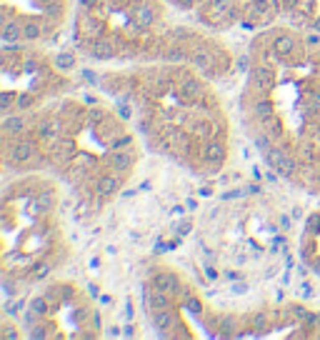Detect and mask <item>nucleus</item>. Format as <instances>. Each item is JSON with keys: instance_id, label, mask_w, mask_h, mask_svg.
<instances>
[{"instance_id": "29", "label": "nucleus", "mask_w": 320, "mask_h": 340, "mask_svg": "<svg viewBox=\"0 0 320 340\" xmlns=\"http://www.w3.org/2000/svg\"><path fill=\"white\" fill-rule=\"evenodd\" d=\"M33 103H35V98H33L30 93H20V95H18V103H15V108L25 110V108H30Z\"/></svg>"}, {"instance_id": "46", "label": "nucleus", "mask_w": 320, "mask_h": 340, "mask_svg": "<svg viewBox=\"0 0 320 340\" xmlns=\"http://www.w3.org/2000/svg\"><path fill=\"white\" fill-rule=\"evenodd\" d=\"M90 118H93V120H100V118H103V113H100V110H93V113H90Z\"/></svg>"}, {"instance_id": "45", "label": "nucleus", "mask_w": 320, "mask_h": 340, "mask_svg": "<svg viewBox=\"0 0 320 340\" xmlns=\"http://www.w3.org/2000/svg\"><path fill=\"white\" fill-rule=\"evenodd\" d=\"M30 338H45V330H43V328H35V330L30 333Z\"/></svg>"}, {"instance_id": "51", "label": "nucleus", "mask_w": 320, "mask_h": 340, "mask_svg": "<svg viewBox=\"0 0 320 340\" xmlns=\"http://www.w3.org/2000/svg\"><path fill=\"white\" fill-rule=\"evenodd\" d=\"M318 323H320V315H318Z\"/></svg>"}, {"instance_id": "34", "label": "nucleus", "mask_w": 320, "mask_h": 340, "mask_svg": "<svg viewBox=\"0 0 320 340\" xmlns=\"http://www.w3.org/2000/svg\"><path fill=\"white\" fill-rule=\"evenodd\" d=\"M185 308L190 310V313H200L203 305H200V300H198V298H188V300H185Z\"/></svg>"}, {"instance_id": "50", "label": "nucleus", "mask_w": 320, "mask_h": 340, "mask_svg": "<svg viewBox=\"0 0 320 340\" xmlns=\"http://www.w3.org/2000/svg\"><path fill=\"white\" fill-rule=\"evenodd\" d=\"M315 103H318V105H320V90H318V93H315Z\"/></svg>"}, {"instance_id": "37", "label": "nucleus", "mask_w": 320, "mask_h": 340, "mask_svg": "<svg viewBox=\"0 0 320 340\" xmlns=\"http://www.w3.org/2000/svg\"><path fill=\"white\" fill-rule=\"evenodd\" d=\"M318 223H320V215H318V213L308 218V233H315V230H318Z\"/></svg>"}, {"instance_id": "8", "label": "nucleus", "mask_w": 320, "mask_h": 340, "mask_svg": "<svg viewBox=\"0 0 320 340\" xmlns=\"http://www.w3.org/2000/svg\"><path fill=\"white\" fill-rule=\"evenodd\" d=\"M155 288H163L165 293H178L180 290V280H178V275L175 273H160L158 278H155Z\"/></svg>"}, {"instance_id": "33", "label": "nucleus", "mask_w": 320, "mask_h": 340, "mask_svg": "<svg viewBox=\"0 0 320 340\" xmlns=\"http://www.w3.org/2000/svg\"><path fill=\"white\" fill-rule=\"evenodd\" d=\"M48 273H50V265H45V263H43V265H35V270H33V278H45V275H48Z\"/></svg>"}, {"instance_id": "40", "label": "nucleus", "mask_w": 320, "mask_h": 340, "mask_svg": "<svg viewBox=\"0 0 320 340\" xmlns=\"http://www.w3.org/2000/svg\"><path fill=\"white\" fill-rule=\"evenodd\" d=\"M205 275H208V278H210V280H215V278H218V270L208 265V268H205Z\"/></svg>"}, {"instance_id": "17", "label": "nucleus", "mask_w": 320, "mask_h": 340, "mask_svg": "<svg viewBox=\"0 0 320 340\" xmlns=\"http://www.w3.org/2000/svg\"><path fill=\"white\" fill-rule=\"evenodd\" d=\"M40 35H43V25H40V23L28 20V23L23 25V38H25V40H38Z\"/></svg>"}, {"instance_id": "43", "label": "nucleus", "mask_w": 320, "mask_h": 340, "mask_svg": "<svg viewBox=\"0 0 320 340\" xmlns=\"http://www.w3.org/2000/svg\"><path fill=\"white\" fill-rule=\"evenodd\" d=\"M168 58H170V60H183V53H180V50H170Z\"/></svg>"}, {"instance_id": "27", "label": "nucleus", "mask_w": 320, "mask_h": 340, "mask_svg": "<svg viewBox=\"0 0 320 340\" xmlns=\"http://www.w3.org/2000/svg\"><path fill=\"white\" fill-rule=\"evenodd\" d=\"M220 328H225V330H223V335H235L233 328H238V320H235L233 315H225V318L220 320Z\"/></svg>"}, {"instance_id": "3", "label": "nucleus", "mask_w": 320, "mask_h": 340, "mask_svg": "<svg viewBox=\"0 0 320 340\" xmlns=\"http://www.w3.org/2000/svg\"><path fill=\"white\" fill-rule=\"evenodd\" d=\"M153 323H155L158 330H173V328H178V318H175L173 310L168 308L153 310Z\"/></svg>"}, {"instance_id": "6", "label": "nucleus", "mask_w": 320, "mask_h": 340, "mask_svg": "<svg viewBox=\"0 0 320 340\" xmlns=\"http://www.w3.org/2000/svg\"><path fill=\"white\" fill-rule=\"evenodd\" d=\"M0 38H3V43H20V38H23V25L15 23V20H8V23L3 25Z\"/></svg>"}, {"instance_id": "13", "label": "nucleus", "mask_w": 320, "mask_h": 340, "mask_svg": "<svg viewBox=\"0 0 320 340\" xmlns=\"http://www.w3.org/2000/svg\"><path fill=\"white\" fill-rule=\"evenodd\" d=\"M193 65H195V68H203V70H210V68H215V58H213L210 50L200 48V50L193 55Z\"/></svg>"}, {"instance_id": "36", "label": "nucleus", "mask_w": 320, "mask_h": 340, "mask_svg": "<svg viewBox=\"0 0 320 340\" xmlns=\"http://www.w3.org/2000/svg\"><path fill=\"white\" fill-rule=\"evenodd\" d=\"M175 230H178V235H180V238H183V235H188V233H190V230H193V225H190V223H188V220H183V223H180V225H178V228H175Z\"/></svg>"}, {"instance_id": "22", "label": "nucleus", "mask_w": 320, "mask_h": 340, "mask_svg": "<svg viewBox=\"0 0 320 340\" xmlns=\"http://www.w3.org/2000/svg\"><path fill=\"white\" fill-rule=\"evenodd\" d=\"M295 168H298V163L293 160L290 155H285V158L280 160V165H278V173H280V175H288V178H290L293 173H295Z\"/></svg>"}, {"instance_id": "1", "label": "nucleus", "mask_w": 320, "mask_h": 340, "mask_svg": "<svg viewBox=\"0 0 320 340\" xmlns=\"http://www.w3.org/2000/svg\"><path fill=\"white\" fill-rule=\"evenodd\" d=\"M90 55H93L95 60H110V58L115 55V45H113L110 40H105V38H98V40H93V45H90Z\"/></svg>"}, {"instance_id": "42", "label": "nucleus", "mask_w": 320, "mask_h": 340, "mask_svg": "<svg viewBox=\"0 0 320 340\" xmlns=\"http://www.w3.org/2000/svg\"><path fill=\"white\" fill-rule=\"evenodd\" d=\"M245 290H248V285H245V283H235V285H233V293H245Z\"/></svg>"}, {"instance_id": "19", "label": "nucleus", "mask_w": 320, "mask_h": 340, "mask_svg": "<svg viewBox=\"0 0 320 340\" xmlns=\"http://www.w3.org/2000/svg\"><path fill=\"white\" fill-rule=\"evenodd\" d=\"M35 205H38V208H43V210L53 208V205H55V195H53V190H43V193L35 198Z\"/></svg>"}, {"instance_id": "41", "label": "nucleus", "mask_w": 320, "mask_h": 340, "mask_svg": "<svg viewBox=\"0 0 320 340\" xmlns=\"http://www.w3.org/2000/svg\"><path fill=\"white\" fill-rule=\"evenodd\" d=\"M280 228H283V230H288V228H290V218H288V215H280Z\"/></svg>"}, {"instance_id": "28", "label": "nucleus", "mask_w": 320, "mask_h": 340, "mask_svg": "<svg viewBox=\"0 0 320 340\" xmlns=\"http://www.w3.org/2000/svg\"><path fill=\"white\" fill-rule=\"evenodd\" d=\"M255 148H260L263 153H268V150H270V148H273V145H270V135H268V133H265V130H263L260 135H258V138H255Z\"/></svg>"}, {"instance_id": "23", "label": "nucleus", "mask_w": 320, "mask_h": 340, "mask_svg": "<svg viewBox=\"0 0 320 340\" xmlns=\"http://www.w3.org/2000/svg\"><path fill=\"white\" fill-rule=\"evenodd\" d=\"M55 65H58L60 70H73L75 68V55L73 53H60L58 58H55Z\"/></svg>"}, {"instance_id": "9", "label": "nucleus", "mask_w": 320, "mask_h": 340, "mask_svg": "<svg viewBox=\"0 0 320 340\" xmlns=\"http://www.w3.org/2000/svg\"><path fill=\"white\" fill-rule=\"evenodd\" d=\"M135 23H138L140 28H150V25L155 23V10H153V5H138V8H135Z\"/></svg>"}, {"instance_id": "12", "label": "nucleus", "mask_w": 320, "mask_h": 340, "mask_svg": "<svg viewBox=\"0 0 320 340\" xmlns=\"http://www.w3.org/2000/svg\"><path fill=\"white\" fill-rule=\"evenodd\" d=\"M223 158H225V148H223V143L213 140V143H208V145H205V160H208V163H220Z\"/></svg>"}, {"instance_id": "44", "label": "nucleus", "mask_w": 320, "mask_h": 340, "mask_svg": "<svg viewBox=\"0 0 320 340\" xmlns=\"http://www.w3.org/2000/svg\"><path fill=\"white\" fill-rule=\"evenodd\" d=\"M118 113H120V118H123V120H128V118H130V110H128L125 105H123V108H118Z\"/></svg>"}, {"instance_id": "10", "label": "nucleus", "mask_w": 320, "mask_h": 340, "mask_svg": "<svg viewBox=\"0 0 320 340\" xmlns=\"http://www.w3.org/2000/svg\"><path fill=\"white\" fill-rule=\"evenodd\" d=\"M255 80L260 83V88L270 90V88L275 85V73H273V68H270V65H260V68L255 70Z\"/></svg>"}, {"instance_id": "11", "label": "nucleus", "mask_w": 320, "mask_h": 340, "mask_svg": "<svg viewBox=\"0 0 320 340\" xmlns=\"http://www.w3.org/2000/svg\"><path fill=\"white\" fill-rule=\"evenodd\" d=\"M170 293H165L163 288H155L150 293V310H160V308H170Z\"/></svg>"}, {"instance_id": "35", "label": "nucleus", "mask_w": 320, "mask_h": 340, "mask_svg": "<svg viewBox=\"0 0 320 340\" xmlns=\"http://www.w3.org/2000/svg\"><path fill=\"white\" fill-rule=\"evenodd\" d=\"M3 338H5V340H18V338H20V333H18L13 325H8V328L3 330Z\"/></svg>"}, {"instance_id": "14", "label": "nucleus", "mask_w": 320, "mask_h": 340, "mask_svg": "<svg viewBox=\"0 0 320 340\" xmlns=\"http://www.w3.org/2000/svg\"><path fill=\"white\" fill-rule=\"evenodd\" d=\"M180 93H183L185 100H198V98L203 95V85H200L198 80H185L183 88H180Z\"/></svg>"}, {"instance_id": "24", "label": "nucleus", "mask_w": 320, "mask_h": 340, "mask_svg": "<svg viewBox=\"0 0 320 340\" xmlns=\"http://www.w3.org/2000/svg\"><path fill=\"white\" fill-rule=\"evenodd\" d=\"M255 115H258V120H265V118L275 115V110H273V103H268V100H260V103L255 105Z\"/></svg>"}, {"instance_id": "38", "label": "nucleus", "mask_w": 320, "mask_h": 340, "mask_svg": "<svg viewBox=\"0 0 320 340\" xmlns=\"http://www.w3.org/2000/svg\"><path fill=\"white\" fill-rule=\"evenodd\" d=\"M265 323H268V318H265V315H255V318H253V325H255L258 330L265 328Z\"/></svg>"}, {"instance_id": "48", "label": "nucleus", "mask_w": 320, "mask_h": 340, "mask_svg": "<svg viewBox=\"0 0 320 340\" xmlns=\"http://www.w3.org/2000/svg\"><path fill=\"white\" fill-rule=\"evenodd\" d=\"M178 3H180L183 8H190V5H193V0H178Z\"/></svg>"}, {"instance_id": "5", "label": "nucleus", "mask_w": 320, "mask_h": 340, "mask_svg": "<svg viewBox=\"0 0 320 340\" xmlns=\"http://www.w3.org/2000/svg\"><path fill=\"white\" fill-rule=\"evenodd\" d=\"M33 155H35V145H33L30 140H20V143H15V145L10 148L13 163H28Z\"/></svg>"}, {"instance_id": "26", "label": "nucleus", "mask_w": 320, "mask_h": 340, "mask_svg": "<svg viewBox=\"0 0 320 340\" xmlns=\"http://www.w3.org/2000/svg\"><path fill=\"white\" fill-rule=\"evenodd\" d=\"M43 13H45L48 18H60V15H63V0H53V3L43 5Z\"/></svg>"}, {"instance_id": "15", "label": "nucleus", "mask_w": 320, "mask_h": 340, "mask_svg": "<svg viewBox=\"0 0 320 340\" xmlns=\"http://www.w3.org/2000/svg\"><path fill=\"white\" fill-rule=\"evenodd\" d=\"M3 128H5V133H8V135H20V133H23V128H25V123H23V118H20V115H10V118H5Z\"/></svg>"}, {"instance_id": "4", "label": "nucleus", "mask_w": 320, "mask_h": 340, "mask_svg": "<svg viewBox=\"0 0 320 340\" xmlns=\"http://www.w3.org/2000/svg\"><path fill=\"white\" fill-rule=\"evenodd\" d=\"M108 163H110V168H120V170H128L133 163H135V155L130 153L128 148H120V150H113V153L108 155Z\"/></svg>"}, {"instance_id": "47", "label": "nucleus", "mask_w": 320, "mask_h": 340, "mask_svg": "<svg viewBox=\"0 0 320 340\" xmlns=\"http://www.w3.org/2000/svg\"><path fill=\"white\" fill-rule=\"evenodd\" d=\"M243 28L245 30H253V20H243Z\"/></svg>"}, {"instance_id": "25", "label": "nucleus", "mask_w": 320, "mask_h": 340, "mask_svg": "<svg viewBox=\"0 0 320 340\" xmlns=\"http://www.w3.org/2000/svg\"><path fill=\"white\" fill-rule=\"evenodd\" d=\"M265 13H268V3H265V0H253L250 8H248V15H250V18H260Z\"/></svg>"}, {"instance_id": "30", "label": "nucleus", "mask_w": 320, "mask_h": 340, "mask_svg": "<svg viewBox=\"0 0 320 340\" xmlns=\"http://www.w3.org/2000/svg\"><path fill=\"white\" fill-rule=\"evenodd\" d=\"M30 310H33L35 315H43V313L48 310V303H45V298H35V300L30 303Z\"/></svg>"}, {"instance_id": "16", "label": "nucleus", "mask_w": 320, "mask_h": 340, "mask_svg": "<svg viewBox=\"0 0 320 340\" xmlns=\"http://www.w3.org/2000/svg\"><path fill=\"white\" fill-rule=\"evenodd\" d=\"M83 25H85V35L93 38V40H98V38L103 35V25H100L95 18H90V15H83Z\"/></svg>"}, {"instance_id": "49", "label": "nucleus", "mask_w": 320, "mask_h": 340, "mask_svg": "<svg viewBox=\"0 0 320 340\" xmlns=\"http://www.w3.org/2000/svg\"><path fill=\"white\" fill-rule=\"evenodd\" d=\"M38 3H40V5H48V3H53V0H38Z\"/></svg>"}, {"instance_id": "21", "label": "nucleus", "mask_w": 320, "mask_h": 340, "mask_svg": "<svg viewBox=\"0 0 320 340\" xmlns=\"http://www.w3.org/2000/svg\"><path fill=\"white\" fill-rule=\"evenodd\" d=\"M260 128L268 133V135H278L283 128H280V123H278V118L275 115H270V118H265V120H260Z\"/></svg>"}, {"instance_id": "39", "label": "nucleus", "mask_w": 320, "mask_h": 340, "mask_svg": "<svg viewBox=\"0 0 320 340\" xmlns=\"http://www.w3.org/2000/svg\"><path fill=\"white\" fill-rule=\"evenodd\" d=\"M98 3H100V0H78V5H80V8H95Z\"/></svg>"}, {"instance_id": "18", "label": "nucleus", "mask_w": 320, "mask_h": 340, "mask_svg": "<svg viewBox=\"0 0 320 340\" xmlns=\"http://www.w3.org/2000/svg\"><path fill=\"white\" fill-rule=\"evenodd\" d=\"M285 155H288V153H285L283 148H270V150L265 153V163H268L270 168H275V170H278V165H280V160H283Z\"/></svg>"}, {"instance_id": "31", "label": "nucleus", "mask_w": 320, "mask_h": 340, "mask_svg": "<svg viewBox=\"0 0 320 340\" xmlns=\"http://www.w3.org/2000/svg\"><path fill=\"white\" fill-rule=\"evenodd\" d=\"M13 103H18V95L8 93V90H5V93L0 95V108H3V110H8V108H10Z\"/></svg>"}, {"instance_id": "20", "label": "nucleus", "mask_w": 320, "mask_h": 340, "mask_svg": "<svg viewBox=\"0 0 320 340\" xmlns=\"http://www.w3.org/2000/svg\"><path fill=\"white\" fill-rule=\"evenodd\" d=\"M230 8H233L230 0H213V3H210V10H213L215 15H223V20H225V15H228Z\"/></svg>"}, {"instance_id": "32", "label": "nucleus", "mask_w": 320, "mask_h": 340, "mask_svg": "<svg viewBox=\"0 0 320 340\" xmlns=\"http://www.w3.org/2000/svg\"><path fill=\"white\" fill-rule=\"evenodd\" d=\"M23 308H25V300L20 298V300H15V303H8V305H5V313H8V315H18Z\"/></svg>"}, {"instance_id": "7", "label": "nucleus", "mask_w": 320, "mask_h": 340, "mask_svg": "<svg viewBox=\"0 0 320 340\" xmlns=\"http://www.w3.org/2000/svg\"><path fill=\"white\" fill-rule=\"evenodd\" d=\"M118 188H120V180H118L115 175H103L100 180H98V186H95V193L100 195V198H108V195H113Z\"/></svg>"}, {"instance_id": "2", "label": "nucleus", "mask_w": 320, "mask_h": 340, "mask_svg": "<svg viewBox=\"0 0 320 340\" xmlns=\"http://www.w3.org/2000/svg\"><path fill=\"white\" fill-rule=\"evenodd\" d=\"M295 48H298V40H295V35H290V33H283V35H278V38L273 40V50H275L280 58L293 55Z\"/></svg>"}, {"instance_id": "52", "label": "nucleus", "mask_w": 320, "mask_h": 340, "mask_svg": "<svg viewBox=\"0 0 320 340\" xmlns=\"http://www.w3.org/2000/svg\"><path fill=\"white\" fill-rule=\"evenodd\" d=\"M318 178H320V170H318Z\"/></svg>"}]
</instances>
